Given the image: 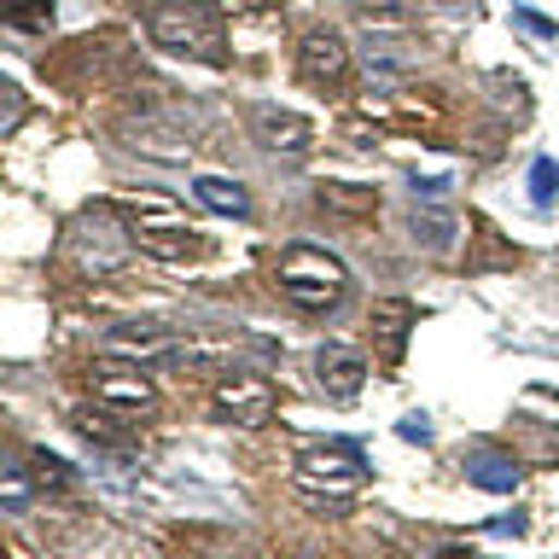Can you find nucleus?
<instances>
[{
  "label": "nucleus",
  "mask_w": 559,
  "mask_h": 559,
  "mask_svg": "<svg viewBox=\"0 0 559 559\" xmlns=\"http://www.w3.org/2000/svg\"><path fill=\"white\" fill-rule=\"evenodd\" d=\"M275 280H280V297L292 303V309H303V315H327L350 292V268L338 263L332 251H320V245H285Z\"/></svg>",
  "instance_id": "nucleus-1"
},
{
  "label": "nucleus",
  "mask_w": 559,
  "mask_h": 559,
  "mask_svg": "<svg viewBox=\"0 0 559 559\" xmlns=\"http://www.w3.org/2000/svg\"><path fill=\"white\" fill-rule=\"evenodd\" d=\"M489 531H496V536H524V531H531V519H524V513H513V519H496Z\"/></svg>",
  "instance_id": "nucleus-24"
},
{
  "label": "nucleus",
  "mask_w": 559,
  "mask_h": 559,
  "mask_svg": "<svg viewBox=\"0 0 559 559\" xmlns=\"http://www.w3.org/2000/svg\"><path fill=\"white\" fill-rule=\"evenodd\" d=\"M24 496H29L24 466H7V507H12V513H24Z\"/></svg>",
  "instance_id": "nucleus-22"
},
{
  "label": "nucleus",
  "mask_w": 559,
  "mask_h": 559,
  "mask_svg": "<svg viewBox=\"0 0 559 559\" xmlns=\"http://www.w3.org/2000/svg\"><path fill=\"white\" fill-rule=\"evenodd\" d=\"M94 402L123 414H151L158 409V385L141 367H94Z\"/></svg>",
  "instance_id": "nucleus-6"
},
{
  "label": "nucleus",
  "mask_w": 559,
  "mask_h": 559,
  "mask_svg": "<svg viewBox=\"0 0 559 559\" xmlns=\"http://www.w3.org/2000/svg\"><path fill=\"white\" fill-rule=\"evenodd\" d=\"M466 478L478 489H489V496H513V489H519V461H513V454H496V449H478L466 461Z\"/></svg>",
  "instance_id": "nucleus-11"
},
{
  "label": "nucleus",
  "mask_w": 559,
  "mask_h": 559,
  "mask_svg": "<svg viewBox=\"0 0 559 559\" xmlns=\"http://www.w3.org/2000/svg\"><path fill=\"white\" fill-rule=\"evenodd\" d=\"M222 7H233V0H222Z\"/></svg>",
  "instance_id": "nucleus-26"
},
{
  "label": "nucleus",
  "mask_w": 559,
  "mask_h": 559,
  "mask_svg": "<svg viewBox=\"0 0 559 559\" xmlns=\"http://www.w3.org/2000/svg\"><path fill=\"white\" fill-rule=\"evenodd\" d=\"M146 36L163 47V53H181V59H216V36L205 29L186 0H151L146 12Z\"/></svg>",
  "instance_id": "nucleus-3"
},
{
  "label": "nucleus",
  "mask_w": 559,
  "mask_h": 559,
  "mask_svg": "<svg viewBox=\"0 0 559 559\" xmlns=\"http://www.w3.org/2000/svg\"><path fill=\"white\" fill-rule=\"evenodd\" d=\"M193 198L205 210H216V216H251V193L240 181H228V175H198L193 181Z\"/></svg>",
  "instance_id": "nucleus-12"
},
{
  "label": "nucleus",
  "mask_w": 559,
  "mask_h": 559,
  "mask_svg": "<svg viewBox=\"0 0 559 559\" xmlns=\"http://www.w3.org/2000/svg\"><path fill=\"white\" fill-rule=\"evenodd\" d=\"M315 205L327 210V216H350V222H373V216H379V193H373V186H362V181H320Z\"/></svg>",
  "instance_id": "nucleus-10"
},
{
  "label": "nucleus",
  "mask_w": 559,
  "mask_h": 559,
  "mask_svg": "<svg viewBox=\"0 0 559 559\" xmlns=\"http://www.w3.org/2000/svg\"><path fill=\"white\" fill-rule=\"evenodd\" d=\"M315 379H320V391H327L332 402L362 397V385H367V355L355 350V344H320V355H315Z\"/></svg>",
  "instance_id": "nucleus-7"
},
{
  "label": "nucleus",
  "mask_w": 559,
  "mask_h": 559,
  "mask_svg": "<svg viewBox=\"0 0 559 559\" xmlns=\"http://www.w3.org/2000/svg\"><path fill=\"white\" fill-rule=\"evenodd\" d=\"M362 24L373 36H402V29L414 24V12L402 7V0H362Z\"/></svg>",
  "instance_id": "nucleus-15"
},
{
  "label": "nucleus",
  "mask_w": 559,
  "mask_h": 559,
  "mask_svg": "<svg viewBox=\"0 0 559 559\" xmlns=\"http://www.w3.org/2000/svg\"><path fill=\"white\" fill-rule=\"evenodd\" d=\"M19 111H24V106H19V88H7V134L19 129Z\"/></svg>",
  "instance_id": "nucleus-25"
},
{
  "label": "nucleus",
  "mask_w": 559,
  "mask_h": 559,
  "mask_svg": "<svg viewBox=\"0 0 559 559\" xmlns=\"http://www.w3.org/2000/svg\"><path fill=\"white\" fill-rule=\"evenodd\" d=\"M134 245L146 251V257H163V263H186V257H198V251H205V240H198L193 228H181L175 216H163V222H141L134 228Z\"/></svg>",
  "instance_id": "nucleus-9"
},
{
  "label": "nucleus",
  "mask_w": 559,
  "mask_h": 559,
  "mask_svg": "<svg viewBox=\"0 0 559 559\" xmlns=\"http://www.w3.org/2000/svg\"><path fill=\"white\" fill-rule=\"evenodd\" d=\"M7 24L12 29H53V0H12Z\"/></svg>",
  "instance_id": "nucleus-19"
},
{
  "label": "nucleus",
  "mask_w": 559,
  "mask_h": 559,
  "mask_svg": "<svg viewBox=\"0 0 559 559\" xmlns=\"http://www.w3.org/2000/svg\"><path fill=\"white\" fill-rule=\"evenodd\" d=\"M554 198H559V163L554 158H536L531 163V205L536 210H554Z\"/></svg>",
  "instance_id": "nucleus-18"
},
{
  "label": "nucleus",
  "mask_w": 559,
  "mask_h": 559,
  "mask_svg": "<svg viewBox=\"0 0 559 559\" xmlns=\"http://www.w3.org/2000/svg\"><path fill=\"white\" fill-rule=\"evenodd\" d=\"M29 461H36V484H41V489H71V466H64L59 454L36 449V454H29Z\"/></svg>",
  "instance_id": "nucleus-20"
},
{
  "label": "nucleus",
  "mask_w": 559,
  "mask_h": 559,
  "mask_svg": "<svg viewBox=\"0 0 559 559\" xmlns=\"http://www.w3.org/2000/svg\"><path fill=\"white\" fill-rule=\"evenodd\" d=\"M297 71L315 88H344L350 82V47L338 41V29H309L297 47Z\"/></svg>",
  "instance_id": "nucleus-5"
},
{
  "label": "nucleus",
  "mask_w": 559,
  "mask_h": 559,
  "mask_svg": "<svg viewBox=\"0 0 559 559\" xmlns=\"http://www.w3.org/2000/svg\"><path fill=\"white\" fill-rule=\"evenodd\" d=\"M106 350L111 355H158V350H169V332L163 327H117V332H106Z\"/></svg>",
  "instance_id": "nucleus-14"
},
{
  "label": "nucleus",
  "mask_w": 559,
  "mask_h": 559,
  "mask_svg": "<svg viewBox=\"0 0 559 559\" xmlns=\"http://www.w3.org/2000/svg\"><path fill=\"white\" fill-rule=\"evenodd\" d=\"M129 146L146 151V158H158V163H186V146L175 141V134H163V129H141Z\"/></svg>",
  "instance_id": "nucleus-17"
},
{
  "label": "nucleus",
  "mask_w": 559,
  "mask_h": 559,
  "mask_svg": "<svg viewBox=\"0 0 559 559\" xmlns=\"http://www.w3.org/2000/svg\"><path fill=\"white\" fill-rule=\"evenodd\" d=\"M397 432L409 437V443H432V426H426V414H409V420H402Z\"/></svg>",
  "instance_id": "nucleus-23"
},
{
  "label": "nucleus",
  "mask_w": 559,
  "mask_h": 559,
  "mask_svg": "<svg viewBox=\"0 0 559 559\" xmlns=\"http://www.w3.org/2000/svg\"><path fill=\"white\" fill-rule=\"evenodd\" d=\"M251 129H257V141L268 151H285V158H303V151L315 146V123L297 111H280V106H257L251 111Z\"/></svg>",
  "instance_id": "nucleus-8"
},
{
  "label": "nucleus",
  "mask_w": 559,
  "mask_h": 559,
  "mask_svg": "<svg viewBox=\"0 0 559 559\" xmlns=\"http://www.w3.org/2000/svg\"><path fill=\"white\" fill-rule=\"evenodd\" d=\"M292 478L303 496H327V501H350L355 489L367 484V454L355 443H320V449H303Z\"/></svg>",
  "instance_id": "nucleus-2"
},
{
  "label": "nucleus",
  "mask_w": 559,
  "mask_h": 559,
  "mask_svg": "<svg viewBox=\"0 0 559 559\" xmlns=\"http://www.w3.org/2000/svg\"><path fill=\"white\" fill-rule=\"evenodd\" d=\"M216 414L233 420V426H268V414H275V385H268L263 373H228V379L216 385Z\"/></svg>",
  "instance_id": "nucleus-4"
},
{
  "label": "nucleus",
  "mask_w": 559,
  "mask_h": 559,
  "mask_svg": "<svg viewBox=\"0 0 559 559\" xmlns=\"http://www.w3.org/2000/svg\"><path fill=\"white\" fill-rule=\"evenodd\" d=\"M513 29H524V36H536V41H559V24L531 12V7H513Z\"/></svg>",
  "instance_id": "nucleus-21"
},
{
  "label": "nucleus",
  "mask_w": 559,
  "mask_h": 559,
  "mask_svg": "<svg viewBox=\"0 0 559 559\" xmlns=\"http://www.w3.org/2000/svg\"><path fill=\"white\" fill-rule=\"evenodd\" d=\"M414 245H426V251L443 257V251H454V222H449V216H437V210H420L414 216Z\"/></svg>",
  "instance_id": "nucleus-16"
},
{
  "label": "nucleus",
  "mask_w": 559,
  "mask_h": 559,
  "mask_svg": "<svg viewBox=\"0 0 559 559\" xmlns=\"http://www.w3.org/2000/svg\"><path fill=\"white\" fill-rule=\"evenodd\" d=\"M409 327H414V303H409V297H391V303H379V309H373V332H379L385 362H397V355H402V338H409Z\"/></svg>",
  "instance_id": "nucleus-13"
}]
</instances>
